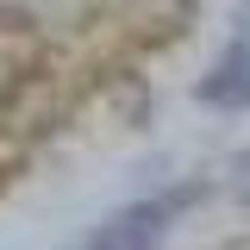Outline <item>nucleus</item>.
<instances>
[{"label":"nucleus","mask_w":250,"mask_h":250,"mask_svg":"<svg viewBox=\"0 0 250 250\" xmlns=\"http://www.w3.org/2000/svg\"><path fill=\"white\" fill-rule=\"evenodd\" d=\"M200 194H207V188L188 182V188L156 194V200H138V207H125L119 219H106V225L88 238V250H156V244H163V231H169V225H175Z\"/></svg>","instance_id":"1"},{"label":"nucleus","mask_w":250,"mask_h":250,"mask_svg":"<svg viewBox=\"0 0 250 250\" xmlns=\"http://www.w3.org/2000/svg\"><path fill=\"white\" fill-rule=\"evenodd\" d=\"M200 100L207 106H225V113L250 106V6L238 19V31H231V44H225V57L213 62V75L200 82Z\"/></svg>","instance_id":"2"}]
</instances>
